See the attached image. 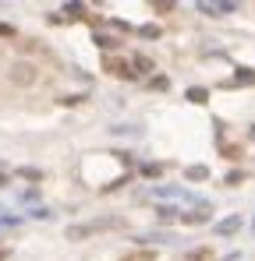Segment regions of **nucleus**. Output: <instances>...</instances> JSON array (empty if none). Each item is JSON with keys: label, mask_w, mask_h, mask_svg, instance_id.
<instances>
[{"label": "nucleus", "mask_w": 255, "mask_h": 261, "mask_svg": "<svg viewBox=\"0 0 255 261\" xmlns=\"http://www.w3.org/2000/svg\"><path fill=\"white\" fill-rule=\"evenodd\" d=\"M25 180H43V170H32V166H25V170H18Z\"/></svg>", "instance_id": "obj_15"}, {"label": "nucleus", "mask_w": 255, "mask_h": 261, "mask_svg": "<svg viewBox=\"0 0 255 261\" xmlns=\"http://www.w3.org/2000/svg\"><path fill=\"white\" fill-rule=\"evenodd\" d=\"M106 222H89V226H71L68 230V240H82V237H89V233H96V230H103Z\"/></svg>", "instance_id": "obj_4"}, {"label": "nucleus", "mask_w": 255, "mask_h": 261, "mask_svg": "<svg viewBox=\"0 0 255 261\" xmlns=\"http://www.w3.org/2000/svg\"><path fill=\"white\" fill-rule=\"evenodd\" d=\"M188 99H191V103H199V106H202V103H206V99H209V92H206V88H188Z\"/></svg>", "instance_id": "obj_11"}, {"label": "nucleus", "mask_w": 255, "mask_h": 261, "mask_svg": "<svg viewBox=\"0 0 255 261\" xmlns=\"http://www.w3.org/2000/svg\"><path fill=\"white\" fill-rule=\"evenodd\" d=\"M184 177H188V180H206V177H209V170H206V166H188V173H184Z\"/></svg>", "instance_id": "obj_9"}, {"label": "nucleus", "mask_w": 255, "mask_h": 261, "mask_svg": "<svg viewBox=\"0 0 255 261\" xmlns=\"http://www.w3.org/2000/svg\"><path fill=\"white\" fill-rule=\"evenodd\" d=\"M252 138H255V127H252Z\"/></svg>", "instance_id": "obj_20"}, {"label": "nucleus", "mask_w": 255, "mask_h": 261, "mask_svg": "<svg viewBox=\"0 0 255 261\" xmlns=\"http://www.w3.org/2000/svg\"><path fill=\"white\" fill-rule=\"evenodd\" d=\"M245 81L252 85V81H255V71H248V67H241V71L234 74V81H231V85H245Z\"/></svg>", "instance_id": "obj_8"}, {"label": "nucleus", "mask_w": 255, "mask_h": 261, "mask_svg": "<svg viewBox=\"0 0 255 261\" xmlns=\"http://www.w3.org/2000/svg\"><path fill=\"white\" fill-rule=\"evenodd\" d=\"M238 230H241V215H231V219L216 222V233H220V237H234Z\"/></svg>", "instance_id": "obj_3"}, {"label": "nucleus", "mask_w": 255, "mask_h": 261, "mask_svg": "<svg viewBox=\"0 0 255 261\" xmlns=\"http://www.w3.org/2000/svg\"><path fill=\"white\" fill-rule=\"evenodd\" d=\"M142 173H146V177H160L163 166H160V162H149V166H142Z\"/></svg>", "instance_id": "obj_16"}, {"label": "nucleus", "mask_w": 255, "mask_h": 261, "mask_svg": "<svg viewBox=\"0 0 255 261\" xmlns=\"http://www.w3.org/2000/svg\"><path fill=\"white\" fill-rule=\"evenodd\" d=\"M181 219H184L188 226H199V222H206V219H209V212H206V208H202V212H184Z\"/></svg>", "instance_id": "obj_7"}, {"label": "nucleus", "mask_w": 255, "mask_h": 261, "mask_svg": "<svg viewBox=\"0 0 255 261\" xmlns=\"http://www.w3.org/2000/svg\"><path fill=\"white\" fill-rule=\"evenodd\" d=\"M153 60H149V57H142V53H135V57H131V74H149V71H153Z\"/></svg>", "instance_id": "obj_5"}, {"label": "nucleus", "mask_w": 255, "mask_h": 261, "mask_svg": "<svg viewBox=\"0 0 255 261\" xmlns=\"http://www.w3.org/2000/svg\"><path fill=\"white\" fill-rule=\"evenodd\" d=\"M138 36H142V39H160V25H142Z\"/></svg>", "instance_id": "obj_10"}, {"label": "nucleus", "mask_w": 255, "mask_h": 261, "mask_svg": "<svg viewBox=\"0 0 255 261\" xmlns=\"http://www.w3.org/2000/svg\"><path fill=\"white\" fill-rule=\"evenodd\" d=\"M0 36H4V39H14V36H18V32H14V28H11V25H4V21H0Z\"/></svg>", "instance_id": "obj_17"}, {"label": "nucleus", "mask_w": 255, "mask_h": 261, "mask_svg": "<svg viewBox=\"0 0 255 261\" xmlns=\"http://www.w3.org/2000/svg\"><path fill=\"white\" fill-rule=\"evenodd\" d=\"M92 43H96L99 50H117V46H121L114 36H103V32H96V36H92Z\"/></svg>", "instance_id": "obj_6"}, {"label": "nucleus", "mask_w": 255, "mask_h": 261, "mask_svg": "<svg viewBox=\"0 0 255 261\" xmlns=\"http://www.w3.org/2000/svg\"><path fill=\"white\" fill-rule=\"evenodd\" d=\"M199 11H202V14H209V18H220V14L238 11V4H231V0H223V4H199Z\"/></svg>", "instance_id": "obj_2"}, {"label": "nucleus", "mask_w": 255, "mask_h": 261, "mask_svg": "<svg viewBox=\"0 0 255 261\" xmlns=\"http://www.w3.org/2000/svg\"><path fill=\"white\" fill-rule=\"evenodd\" d=\"M149 88H156V92H167V88H170V81L156 74V78H149Z\"/></svg>", "instance_id": "obj_13"}, {"label": "nucleus", "mask_w": 255, "mask_h": 261, "mask_svg": "<svg viewBox=\"0 0 255 261\" xmlns=\"http://www.w3.org/2000/svg\"><path fill=\"white\" fill-rule=\"evenodd\" d=\"M188 261H213V251H209V247H199V251L188 254Z\"/></svg>", "instance_id": "obj_12"}, {"label": "nucleus", "mask_w": 255, "mask_h": 261, "mask_svg": "<svg viewBox=\"0 0 255 261\" xmlns=\"http://www.w3.org/2000/svg\"><path fill=\"white\" fill-rule=\"evenodd\" d=\"M170 219H177V208H174V205H163V208H160V222H170Z\"/></svg>", "instance_id": "obj_14"}, {"label": "nucleus", "mask_w": 255, "mask_h": 261, "mask_svg": "<svg viewBox=\"0 0 255 261\" xmlns=\"http://www.w3.org/2000/svg\"><path fill=\"white\" fill-rule=\"evenodd\" d=\"M82 11H85L82 4H68V14H71V18H78V14H82Z\"/></svg>", "instance_id": "obj_18"}, {"label": "nucleus", "mask_w": 255, "mask_h": 261, "mask_svg": "<svg viewBox=\"0 0 255 261\" xmlns=\"http://www.w3.org/2000/svg\"><path fill=\"white\" fill-rule=\"evenodd\" d=\"M11 81L18 88H32L39 81V71H36V64H29V60H14L11 64Z\"/></svg>", "instance_id": "obj_1"}, {"label": "nucleus", "mask_w": 255, "mask_h": 261, "mask_svg": "<svg viewBox=\"0 0 255 261\" xmlns=\"http://www.w3.org/2000/svg\"><path fill=\"white\" fill-rule=\"evenodd\" d=\"M4 184H7V177H4V173H0V187H4Z\"/></svg>", "instance_id": "obj_19"}]
</instances>
